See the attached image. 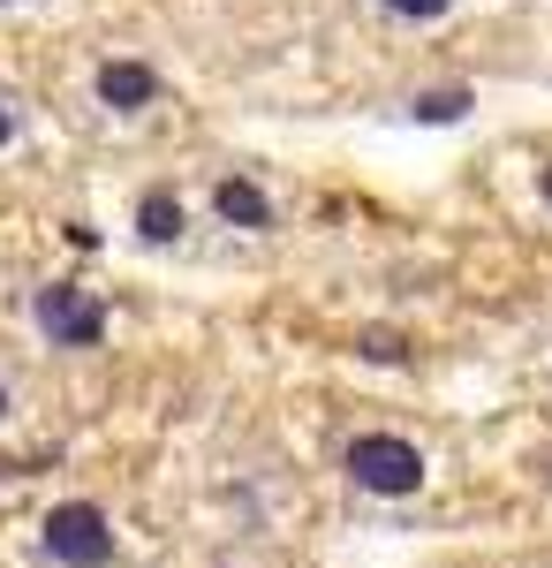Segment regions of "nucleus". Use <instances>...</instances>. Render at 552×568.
<instances>
[{"label": "nucleus", "mask_w": 552, "mask_h": 568, "mask_svg": "<svg viewBox=\"0 0 552 568\" xmlns=\"http://www.w3.org/2000/svg\"><path fill=\"white\" fill-rule=\"evenodd\" d=\"M386 8H393V16H409V23H431V16H447L454 0H386Z\"/></svg>", "instance_id": "nucleus-8"}, {"label": "nucleus", "mask_w": 552, "mask_h": 568, "mask_svg": "<svg viewBox=\"0 0 552 568\" xmlns=\"http://www.w3.org/2000/svg\"><path fill=\"white\" fill-rule=\"evenodd\" d=\"M8 136H16V114H8V99H0V144H8Z\"/></svg>", "instance_id": "nucleus-10"}, {"label": "nucleus", "mask_w": 552, "mask_h": 568, "mask_svg": "<svg viewBox=\"0 0 552 568\" xmlns=\"http://www.w3.org/2000/svg\"><path fill=\"white\" fill-rule=\"evenodd\" d=\"M99 99H106V106H122V114H136V106H152V99H160V77H152L144 61H106V69H99Z\"/></svg>", "instance_id": "nucleus-4"}, {"label": "nucleus", "mask_w": 552, "mask_h": 568, "mask_svg": "<svg viewBox=\"0 0 552 568\" xmlns=\"http://www.w3.org/2000/svg\"><path fill=\"white\" fill-rule=\"evenodd\" d=\"M417 122H462L469 114V91L462 84H447V91H417V106H409Z\"/></svg>", "instance_id": "nucleus-7"}, {"label": "nucleus", "mask_w": 552, "mask_h": 568, "mask_svg": "<svg viewBox=\"0 0 552 568\" xmlns=\"http://www.w3.org/2000/svg\"><path fill=\"white\" fill-rule=\"evenodd\" d=\"M136 227H144V243H174L182 235V197L174 190H144L136 197Z\"/></svg>", "instance_id": "nucleus-6"}, {"label": "nucleus", "mask_w": 552, "mask_h": 568, "mask_svg": "<svg viewBox=\"0 0 552 568\" xmlns=\"http://www.w3.org/2000/svg\"><path fill=\"white\" fill-rule=\"evenodd\" d=\"M364 356H379V364H393V356H401V342H393V334H364Z\"/></svg>", "instance_id": "nucleus-9"}, {"label": "nucleus", "mask_w": 552, "mask_h": 568, "mask_svg": "<svg viewBox=\"0 0 552 568\" xmlns=\"http://www.w3.org/2000/svg\"><path fill=\"white\" fill-rule=\"evenodd\" d=\"M45 554L61 568H106L114 561V524H106V508H91V500L53 508V516H45Z\"/></svg>", "instance_id": "nucleus-2"}, {"label": "nucleus", "mask_w": 552, "mask_h": 568, "mask_svg": "<svg viewBox=\"0 0 552 568\" xmlns=\"http://www.w3.org/2000/svg\"><path fill=\"white\" fill-rule=\"evenodd\" d=\"M213 205H219V220H227V227H273V205H265V190H257V182H243V175L219 182Z\"/></svg>", "instance_id": "nucleus-5"}, {"label": "nucleus", "mask_w": 552, "mask_h": 568, "mask_svg": "<svg viewBox=\"0 0 552 568\" xmlns=\"http://www.w3.org/2000/svg\"><path fill=\"white\" fill-rule=\"evenodd\" d=\"M545 197H552V175H545Z\"/></svg>", "instance_id": "nucleus-12"}, {"label": "nucleus", "mask_w": 552, "mask_h": 568, "mask_svg": "<svg viewBox=\"0 0 552 568\" xmlns=\"http://www.w3.org/2000/svg\"><path fill=\"white\" fill-rule=\"evenodd\" d=\"M348 478L364 485V493L401 500V493L425 485V455H417L409 439H393V433H364V439H348Z\"/></svg>", "instance_id": "nucleus-1"}, {"label": "nucleus", "mask_w": 552, "mask_h": 568, "mask_svg": "<svg viewBox=\"0 0 552 568\" xmlns=\"http://www.w3.org/2000/svg\"><path fill=\"white\" fill-rule=\"evenodd\" d=\"M39 326L61 342V349H99V334H106V311L91 304L84 288H39Z\"/></svg>", "instance_id": "nucleus-3"}, {"label": "nucleus", "mask_w": 552, "mask_h": 568, "mask_svg": "<svg viewBox=\"0 0 552 568\" xmlns=\"http://www.w3.org/2000/svg\"><path fill=\"white\" fill-rule=\"evenodd\" d=\"M0 417H8V387H0Z\"/></svg>", "instance_id": "nucleus-11"}]
</instances>
